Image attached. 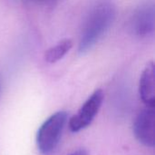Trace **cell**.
Instances as JSON below:
<instances>
[{
  "mask_svg": "<svg viewBox=\"0 0 155 155\" xmlns=\"http://www.w3.org/2000/svg\"><path fill=\"white\" fill-rule=\"evenodd\" d=\"M115 15V6L113 0H97L91 7L84 21L79 51L85 53L90 50L111 26Z\"/></svg>",
  "mask_w": 155,
  "mask_h": 155,
  "instance_id": "obj_1",
  "label": "cell"
},
{
  "mask_svg": "<svg viewBox=\"0 0 155 155\" xmlns=\"http://www.w3.org/2000/svg\"><path fill=\"white\" fill-rule=\"evenodd\" d=\"M66 122L67 113L60 111L52 114L41 124L36 134V145L42 154H51L56 149Z\"/></svg>",
  "mask_w": 155,
  "mask_h": 155,
  "instance_id": "obj_2",
  "label": "cell"
},
{
  "mask_svg": "<svg viewBox=\"0 0 155 155\" xmlns=\"http://www.w3.org/2000/svg\"><path fill=\"white\" fill-rule=\"evenodd\" d=\"M104 94L103 90L94 91L84 103L78 112L69 120L68 127L72 133H78L87 128L97 115L103 102Z\"/></svg>",
  "mask_w": 155,
  "mask_h": 155,
  "instance_id": "obj_3",
  "label": "cell"
},
{
  "mask_svg": "<svg viewBox=\"0 0 155 155\" xmlns=\"http://www.w3.org/2000/svg\"><path fill=\"white\" fill-rule=\"evenodd\" d=\"M134 134L136 140L146 147L153 148L155 144V112L147 107L141 111L134 123Z\"/></svg>",
  "mask_w": 155,
  "mask_h": 155,
  "instance_id": "obj_4",
  "label": "cell"
},
{
  "mask_svg": "<svg viewBox=\"0 0 155 155\" xmlns=\"http://www.w3.org/2000/svg\"><path fill=\"white\" fill-rule=\"evenodd\" d=\"M154 5L144 3L134 13L131 20V29L139 37H145L154 31Z\"/></svg>",
  "mask_w": 155,
  "mask_h": 155,
  "instance_id": "obj_5",
  "label": "cell"
},
{
  "mask_svg": "<svg viewBox=\"0 0 155 155\" xmlns=\"http://www.w3.org/2000/svg\"><path fill=\"white\" fill-rule=\"evenodd\" d=\"M139 94L147 107L154 108L155 67L153 62L149 63L142 73L139 83Z\"/></svg>",
  "mask_w": 155,
  "mask_h": 155,
  "instance_id": "obj_6",
  "label": "cell"
},
{
  "mask_svg": "<svg viewBox=\"0 0 155 155\" xmlns=\"http://www.w3.org/2000/svg\"><path fill=\"white\" fill-rule=\"evenodd\" d=\"M73 47L71 39H64L56 44L54 46L49 48L45 54V59L49 64H54L61 60Z\"/></svg>",
  "mask_w": 155,
  "mask_h": 155,
  "instance_id": "obj_7",
  "label": "cell"
},
{
  "mask_svg": "<svg viewBox=\"0 0 155 155\" xmlns=\"http://www.w3.org/2000/svg\"><path fill=\"white\" fill-rule=\"evenodd\" d=\"M69 155H88V153L84 149H79V150L74 151V153H72Z\"/></svg>",
  "mask_w": 155,
  "mask_h": 155,
  "instance_id": "obj_8",
  "label": "cell"
},
{
  "mask_svg": "<svg viewBox=\"0 0 155 155\" xmlns=\"http://www.w3.org/2000/svg\"><path fill=\"white\" fill-rule=\"evenodd\" d=\"M27 1L35 2V3H45V2H46V1H48V0H27Z\"/></svg>",
  "mask_w": 155,
  "mask_h": 155,
  "instance_id": "obj_9",
  "label": "cell"
}]
</instances>
